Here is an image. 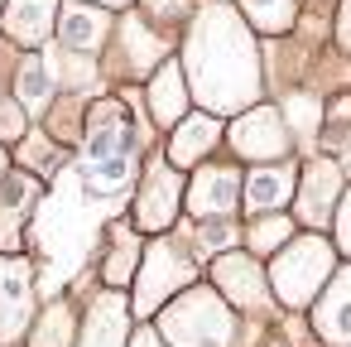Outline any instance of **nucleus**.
I'll return each instance as SVG.
<instances>
[{
  "label": "nucleus",
  "mask_w": 351,
  "mask_h": 347,
  "mask_svg": "<svg viewBox=\"0 0 351 347\" xmlns=\"http://www.w3.org/2000/svg\"><path fill=\"white\" fill-rule=\"evenodd\" d=\"M188 73L202 107L212 111H236L260 92L255 44L226 5H207L197 15V30L188 39Z\"/></svg>",
  "instance_id": "nucleus-1"
},
{
  "label": "nucleus",
  "mask_w": 351,
  "mask_h": 347,
  "mask_svg": "<svg viewBox=\"0 0 351 347\" xmlns=\"http://www.w3.org/2000/svg\"><path fill=\"white\" fill-rule=\"evenodd\" d=\"M164 333L178 342V347H226L231 337V313L221 309L217 294L197 289L188 299L173 304V313L164 318Z\"/></svg>",
  "instance_id": "nucleus-2"
},
{
  "label": "nucleus",
  "mask_w": 351,
  "mask_h": 347,
  "mask_svg": "<svg viewBox=\"0 0 351 347\" xmlns=\"http://www.w3.org/2000/svg\"><path fill=\"white\" fill-rule=\"evenodd\" d=\"M327 270H332V251H327L317 236H303V241H293V246L284 251V260L274 265V284H279L284 304H308L313 289L327 280Z\"/></svg>",
  "instance_id": "nucleus-3"
},
{
  "label": "nucleus",
  "mask_w": 351,
  "mask_h": 347,
  "mask_svg": "<svg viewBox=\"0 0 351 347\" xmlns=\"http://www.w3.org/2000/svg\"><path fill=\"white\" fill-rule=\"evenodd\" d=\"M130 121L116 102H101L92 111V126H87V164L97 159H130Z\"/></svg>",
  "instance_id": "nucleus-4"
},
{
  "label": "nucleus",
  "mask_w": 351,
  "mask_h": 347,
  "mask_svg": "<svg viewBox=\"0 0 351 347\" xmlns=\"http://www.w3.org/2000/svg\"><path fill=\"white\" fill-rule=\"evenodd\" d=\"M183 280H193V265H183V256L173 251V246H149V256H145V270H140V309H154V304H164V294L173 289V284H183Z\"/></svg>",
  "instance_id": "nucleus-5"
},
{
  "label": "nucleus",
  "mask_w": 351,
  "mask_h": 347,
  "mask_svg": "<svg viewBox=\"0 0 351 347\" xmlns=\"http://www.w3.org/2000/svg\"><path fill=\"white\" fill-rule=\"evenodd\" d=\"M173 208H178V179H173L164 164H154L149 179H145V188H140L135 222H140L145 232H164V227L173 222Z\"/></svg>",
  "instance_id": "nucleus-6"
},
{
  "label": "nucleus",
  "mask_w": 351,
  "mask_h": 347,
  "mask_svg": "<svg viewBox=\"0 0 351 347\" xmlns=\"http://www.w3.org/2000/svg\"><path fill=\"white\" fill-rule=\"evenodd\" d=\"M236 193H241V174L236 169H202L193 193H188V208L202 212V217H226L236 208Z\"/></svg>",
  "instance_id": "nucleus-7"
},
{
  "label": "nucleus",
  "mask_w": 351,
  "mask_h": 347,
  "mask_svg": "<svg viewBox=\"0 0 351 347\" xmlns=\"http://www.w3.org/2000/svg\"><path fill=\"white\" fill-rule=\"evenodd\" d=\"M29 313V275L15 260H0V337H15Z\"/></svg>",
  "instance_id": "nucleus-8"
},
{
  "label": "nucleus",
  "mask_w": 351,
  "mask_h": 347,
  "mask_svg": "<svg viewBox=\"0 0 351 347\" xmlns=\"http://www.w3.org/2000/svg\"><path fill=\"white\" fill-rule=\"evenodd\" d=\"M217 284H221L226 299H236V304H245V309H260V304H265V275H260L255 260H245V256H221V260H217Z\"/></svg>",
  "instance_id": "nucleus-9"
},
{
  "label": "nucleus",
  "mask_w": 351,
  "mask_h": 347,
  "mask_svg": "<svg viewBox=\"0 0 351 347\" xmlns=\"http://www.w3.org/2000/svg\"><path fill=\"white\" fill-rule=\"evenodd\" d=\"M236 150L250 159H274L284 150V126L274 111H250L245 121H236Z\"/></svg>",
  "instance_id": "nucleus-10"
},
{
  "label": "nucleus",
  "mask_w": 351,
  "mask_h": 347,
  "mask_svg": "<svg viewBox=\"0 0 351 347\" xmlns=\"http://www.w3.org/2000/svg\"><path fill=\"white\" fill-rule=\"evenodd\" d=\"M332 198H341V169L327 164V159L308 164V169H303V198H298V212H303L308 222H322L327 208H332Z\"/></svg>",
  "instance_id": "nucleus-11"
},
{
  "label": "nucleus",
  "mask_w": 351,
  "mask_h": 347,
  "mask_svg": "<svg viewBox=\"0 0 351 347\" xmlns=\"http://www.w3.org/2000/svg\"><path fill=\"white\" fill-rule=\"evenodd\" d=\"M34 198H39V183L34 179H25V174H15V179H5L0 183V246H15V236H20V217L34 208Z\"/></svg>",
  "instance_id": "nucleus-12"
},
{
  "label": "nucleus",
  "mask_w": 351,
  "mask_h": 347,
  "mask_svg": "<svg viewBox=\"0 0 351 347\" xmlns=\"http://www.w3.org/2000/svg\"><path fill=\"white\" fill-rule=\"evenodd\" d=\"M317 333L327 342H351V270H341V280L332 284V294L317 309Z\"/></svg>",
  "instance_id": "nucleus-13"
},
{
  "label": "nucleus",
  "mask_w": 351,
  "mask_h": 347,
  "mask_svg": "<svg viewBox=\"0 0 351 347\" xmlns=\"http://www.w3.org/2000/svg\"><path fill=\"white\" fill-rule=\"evenodd\" d=\"M217 121L212 116H188V121H178V131H173V145H169V155H173V164H197L212 145H217Z\"/></svg>",
  "instance_id": "nucleus-14"
},
{
  "label": "nucleus",
  "mask_w": 351,
  "mask_h": 347,
  "mask_svg": "<svg viewBox=\"0 0 351 347\" xmlns=\"http://www.w3.org/2000/svg\"><path fill=\"white\" fill-rule=\"evenodd\" d=\"M53 25V0H10V15H5V30L20 39V44H39Z\"/></svg>",
  "instance_id": "nucleus-15"
},
{
  "label": "nucleus",
  "mask_w": 351,
  "mask_h": 347,
  "mask_svg": "<svg viewBox=\"0 0 351 347\" xmlns=\"http://www.w3.org/2000/svg\"><path fill=\"white\" fill-rule=\"evenodd\" d=\"M106 39V15L101 10H87V5H68L63 10V44L77 49V54H92L101 49Z\"/></svg>",
  "instance_id": "nucleus-16"
},
{
  "label": "nucleus",
  "mask_w": 351,
  "mask_h": 347,
  "mask_svg": "<svg viewBox=\"0 0 351 347\" xmlns=\"http://www.w3.org/2000/svg\"><path fill=\"white\" fill-rule=\"evenodd\" d=\"M183 107H188L183 78H178V68H173V63H164V68H159V78L149 82V111H154V121L173 126V121L183 116Z\"/></svg>",
  "instance_id": "nucleus-17"
},
{
  "label": "nucleus",
  "mask_w": 351,
  "mask_h": 347,
  "mask_svg": "<svg viewBox=\"0 0 351 347\" xmlns=\"http://www.w3.org/2000/svg\"><path fill=\"white\" fill-rule=\"evenodd\" d=\"M289 183H293L289 169H255L250 183H245V203H250L255 212H269V208H279V203L289 198Z\"/></svg>",
  "instance_id": "nucleus-18"
},
{
  "label": "nucleus",
  "mask_w": 351,
  "mask_h": 347,
  "mask_svg": "<svg viewBox=\"0 0 351 347\" xmlns=\"http://www.w3.org/2000/svg\"><path fill=\"white\" fill-rule=\"evenodd\" d=\"M121 333H125V309L116 299H101L92 309V333H87V347H121Z\"/></svg>",
  "instance_id": "nucleus-19"
},
{
  "label": "nucleus",
  "mask_w": 351,
  "mask_h": 347,
  "mask_svg": "<svg viewBox=\"0 0 351 347\" xmlns=\"http://www.w3.org/2000/svg\"><path fill=\"white\" fill-rule=\"evenodd\" d=\"M49 97H53V73H49L44 58H29V63L20 68V102H25L29 111H39Z\"/></svg>",
  "instance_id": "nucleus-20"
},
{
  "label": "nucleus",
  "mask_w": 351,
  "mask_h": 347,
  "mask_svg": "<svg viewBox=\"0 0 351 347\" xmlns=\"http://www.w3.org/2000/svg\"><path fill=\"white\" fill-rule=\"evenodd\" d=\"M293 5H298V0H245L250 20H255L265 34H279V30H289V20H293Z\"/></svg>",
  "instance_id": "nucleus-21"
},
{
  "label": "nucleus",
  "mask_w": 351,
  "mask_h": 347,
  "mask_svg": "<svg viewBox=\"0 0 351 347\" xmlns=\"http://www.w3.org/2000/svg\"><path fill=\"white\" fill-rule=\"evenodd\" d=\"M73 342V313L68 309H49L44 323L34 328V347H68Z\"/></svg>",
  "instance_id": "nucleus-22"
},
{
  "label": "nucleus",
  "mask_w": 351,
  "mask_h": 347,
  "mask_svg": "<svg viewBox=\"0 0 351 347\" xmlns=\"http://www.w3.org/2000/svg\"><path fill=\"white\" fill-rule=\"evenodd\" d=\"M284 236H289V222H284V217H269V222H255V227H250V246H255V251H274Z\"/></svg>",
  "instance_id": "nucleus-23"
},
{
  "label": "nucleus",
  "mask_w": 351,
  "mask_h": 347,
  "mask_svg": "<svg viewBox=\"0 0 351 347\" xmlns=\"http://www.w3.org/2000/svg\"><path fill=\"white\" fill-rule=\"evenodd\" d=\"M154 15H188V0H145Z\"/></svg>",
  "instance_id": "nucleus-24"
},
{
  "label": "nucleus",
  "mask_w": 351,
  "mask_h": 347,
  "mask_svg": "<svg viewBox=\"0 0 351 347\" xmlns=\"http://www.w3.org/2000/svg\"><path fill=\"white\" fill-rule=\"evenodd\" d=\"M337 241L351 251V193H346V203H341V222H337Z\"/></svg>",
  "instance_id": "nucleus-25"
},
{
  "label": "nucleus",
  "mask_w": 351,
  "mask_h": 347,
  "mask_svg": "<svg viewBox=\"0 0 351 347\" xmlns=\"http://www.w3.org/2000/svg\"><path fill=\"white\" fill-rule=\"evenodd\" d=\"M0 135H5V140L20 135V111L15 107H0Z\"/></svg>",
  "instance_id": "nucleus-26"
},
{
  "label": "nucleus",
  "mask_w": 351,
  "mask_h": 347,
  "mask_svg": "<svg viewBox=\"0 0 351 347\" xmlns=\"http://www.w3.org/2000/svg\"><path fill=\"white\" fill-rule=\"evenodd\" d=\"M337 34H341V49H351V0H341V20H337Z\"/></svg>",
  "instance_id": "nucleus-27"
},
{
  "label": "nucleus",
  "mask_w": 351,
  "mask_h": 347,
  "mask_svg": "<svg viewBox=\"0 0 351 347\" xmlns=\"http://www.w3.org/2000/svg\"><path fill=\"white\" fill-rule=\"evenodd\" d=\"M130 347H164V342H159V337H154V333H140V337H135V342H130Z\"/></svg>",
  "instance_id": "nucleus-28"
},
{
  "label": "nucleus",
  "mask_w": 351,
  "mask_h": 347,
  "mask_svg": "<svg viewBox=\"0 0 351 347\" xmlns=\"http://www.w3.org/2000/svg\"><path fill=\"white\" fill-rule=\"evenodd\" d=\"M101 5H125V0H101Z\"/></svg>",
  "instance_id": "nucleus-29"
},
{
  "label": "nucleus",
  "mask_w": 351,
  "mask_h": 347,
  "mask_svg": "<svg viewBox=\"0 0 351 347\" xmlns=\"http://www.w3.org/2000/svg\"><path fill=\"white\" fill-rule=\"evenodd\" d=\"M0 164H5V159H0Z\"/></svg>",
  "instance_id": "nucleus-30"
}]
</instances>
